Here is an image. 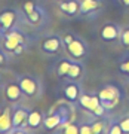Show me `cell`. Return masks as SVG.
<instances>
[{"label":"cell","instance_id":"cell-1","mask_svg":"<svg viewBox=\"0 0 129 134\" xmlns=\"http://www.w3.org/2000/svg\"><path fill=\"white\" fill-rule=\"evenodd\" d=\"M71 121V107L67 104H59L55 109H52L51 113L45 115L43 128L48 131H59L64 125H67Z\"/></svg>","mask_w":129,"mask_h":134},{"label":"cell","instance_id":"cell-2","mask_svg":"<svg viewBox=\"0 0 129 134\" xmlns=\"http://www.w3.org/2000/svg\"><path fill=\"white\" fill-rule=\"evenodd\" d=\"M62 40H64V46H65L68 57L74 58V60H83L89 52V48H88L86 42L76 34L65 33L62 36Z\"/></svg>","mask_w":129,"mask_h":134},{"label":"cell","instance_id":"cell-3","mask_svg":"<svg viewBox=\"0 0 129 134\" xmlns=\"http://www.w3.org/2000/svg\"><path fill=\"white\" fill-rule=\"evenodd\" d=\"M77 104L80 106L83 110H86L89 115L96 116V118H105L107 112H108L104 106L101 104L98 94H86V92H82Z\"/></svg>","mask_w":129,"mask_h":134},{"label":"cell","instance_id":"cell-4","mask_svg":"<svg viewBox=\"0 0 129 134\" xmlns=\"http://www.w3.org/2000/svg\"><path fill=\"white\" fill-rule=\"evenodd\" d=\"M18 83L27 98H39L43 92V83L40 77L34 75H21L18 76Z\"/></svg>","mask_w":129,"mask_h":134},{"label":"cell","instance_id":"cell-5","mask_svg":"<svg viewBox=\"0 0 129 134\" xmlns=\"http://www.w3.org/2000/svg\"><path fill=\"white\" fill-rule=\"evenodd\" d=\"M96 94L100 97L101 104L104 106L107 110L114 109L116 106L120 103V100H122V91L119 90V86L113 85V83L102 85Z\"/></svg>","mask_w":129,"mask_h":134},{"label":"cell","instance_id":"cell-6","mask_svg":"<svg viewBox=\"0 0 129 134\" xmlns=\"http://www.w3.org/2000/svg\"><path fill=\"white\" fill-rule=\"evenodd\" d=\"M22 10H24V16L31 25H42L46 19V12L42 6L36 3L34 0H25L22 3Z\"/></svg>","mask_w":129,"mask_h":134},{"label":"cell","instance_id":"cell-7","mask_svg":"<svg viewBox=\"0 0 129 134\" xmlns=\"http://www.w3.org/2000/svg\"><path fill=\"white\" fill-rule=\"evenodd\" d=\"M22 43H28V37H27V34L22 31V30H19L18 27H15L12 29L10 31L2 37V48L5 49L6 52L12 55L14 52V49L19 45H22Z\"/></svg>","mask_w":129,"mask_h":134},{"label":"cell","instance_id":"cell-8","mask_svg":"<svg viewBox=\"0 0 129 134\" xmlns=\"http://www.w3.org/2000/svg\"><path fill=\"white\" fill-rule=\"evenodd\" d=\"M30 109L22 104H16L12 107V124H14V131L12 133H27L30 131L27 121H28Z\"/></svg>","mask_w":129,"mask_h":134},{"label":"cell","instance_id":"cell-9","mask_svg":"<svg viewBox=\"0 0 129 134\" xmlns=\"http://www.w3.org/2000/svg\"><path fill=\"white\" fill-rule=\"evenodd\" d=\"M19 19H21V14L15 8H6V9L0 10V34H2V37L18 25Z\"/></svg>","mask_w":129,"mask_h":134},{"label":"cell","instance_id":"cell-10","mask_svg":"<svg viewBox=\"0 0 129 134\" xmlns=\"http://www.w3.org/2000/svg\"><path fill=\"white\" fill-rule=\"evenodd\" d=\"M64 48H65L64 40H62V36H59V34H49L40 43V49L46 55H57Z\"/></svg>","mask_w":129,"mask_h":134},{"label":"cell","instance_id":"cell-11","mask_svg":"<svg viewBox=\"0 0 129 134\" xmlns=\"http://www.w3.org/2000/svg\"><path fill=\"white\" fill-rule=\"evenodd\" d=\"M82 92H83V90H82L80 82H76V81H67V83L62 88V97L70 104H77Z\"/></svg>","mask_w":129,"mask_h":134},{"label":"cell","instance_id":"cell-12","mask_svg":"<svg viewBox=\"0 0 129 134\" xmlns=\"http://www.w3.org/2000/svg\"><path fill=\"white\" fill-rule=\"evenodd\" d=\"M120 31H122V27L119 24H116V23H105L100 31V37L105 43L117 42L120 37Z\"/></svg>","mask_w":129,"mask_h":134},{"label":"cell","instance_id":"cell-13","mask_svg":"<svg viewBox=\"0 0 129 134\" xmlns=\"http://www.w3.org/2000/svg\"><path fill=\"white\" fill-rule=\"evenodd\" d=\"M3 94H5L6 100L9 101V103H12V104L19 103L21 98L25 97L22 90H21V86H19V83H18V81L16 82H8V83L3 86Z\"/></svg>","mask_w":129,"mask_h":134},{"label":"cell","instance_id":"cell-14","mask_svg":"<svg viewBox=\"0 0 129 134\" xmlns=\"http://www.w3.org/2000/svg\"><path fill=\"white\" fill-rule=\"evenodd\" d=\"M104 6V0H80V15L95 16Z\"/></svg>","mask_w":129,"mask_h":134},{"label":"cell","instance_id":"cell-15","mask_svg":"<svg viewBox=\"0 0 129 134\" xmlns=\"http://www.w3.org/2000/svg\"><path fill=\"white\" fill-rule=\"evenodd\" d=\"M85 76V66L82 60H73L71 66H70V70H68L67 76H65V81H76L80 82Z\"/></svg>","mask_w":129,"mask_h":134},{"label":"cell","instance_id":"cell-16","mask_svg":"<svg viewBox=\"0 0 129 134\" xmlns=\"http://www.w3.org/2000/svg\"><path fill=\"white\" fill-rule=\"evenodd\" d=\"M58 8L68 16H76L80 15V0H61Z\"/></svg>","mask_w":129,"mask_h":134},{"label":"cell","instance_id":"cell-17","mask_svg":"<svg viewBox=\"0 0 129 134\" xmlns=\"http://www.w3.org/2000/svg\"><path fill=\"white\" fill-rule=\"evenodd\" d=\"M14 131L12 124V107H6L0 113V134H8Z\"/></svg>","mask_w":129,"mask_h":134},{"label":"cell","instance_id":"cell-18","mask_svg":"<svg viewBox=\"0 0 129 134\" xmlns=\"http://www.w3.org/2000/svg\"><path fill=\"white\" fill-rule=\"evenodd\" d=\"M43 121H45V115L39 109H33L30 110L28 113V121H27V125H28L30 131H34V130H39L43 127Z\"/></svg>","mask_w":129,"mask_h":134},{"label":"cell","instance_id":"cell-19","mask_svg":"<svg viewBox=\"0 0 129 134\" xmlns=\"http://www.w3.org/2000/svg\"><path fill=\"white\" fill-rule=\"evenodd\" d=\"M74 58L71 57H65V58H61L59 61L57 63V67H55V73H57V76L59 77V79H65V76H67L68 70H70V66H71V63Z\"/></svg>","mask_w":129,"mask_h":134},{"label":"cell","instance_id":"cell-20","mask_svg":"<svg viewBox=\"0 0 129 134\" xmlns=\"http://www.w3.org/2000/svg\"><path fill=\"white\" fill-rule=\"evenodd\" d=\"M117 69L123 76L129 77V52L122 55V58L119 60V64H117Z\"/></svg>","mask_w":129,"mask_h":134},{"label":"cell","instance_id":"cell-21","mask_svg":"<svg viewBox=\"0 0 129 134\" xmlns=\"http://www.w3.org/2000/svg\"><path fill=\"white\" fill-rule=\"evenodd\" d=\"M107 134H123V130L120 127L119 121H111L107 125Z\"/></svg>","mask_w":129,"mask_h":134},{"label":"cell","instance_id":"cell-22","mask_svg":"<svg viewBox=\"0 0 129 134\" xmlns=\"http://www.w3.org/2000/svg\"><path fill=\"white\" fill-rule=\"evenodd\" d=\"M59 131H62L64 134H79V124L76 122H68L67 125H64Z\"/></svg>","mask_w":129,"mask_h":134},{"label":"cell","instance_id":"cell-23","mask_svg":"<svg viewBox=\"0 0 129 134\" xmlns=\"http://www.w3.org/2000/svg\"><path fill=\"white\" fill-rule=\"evenodd\" d=\"M119 42L123 48H129V25L128 27H123L122 31H120V37Z\"/></svg>","mask_w":129,"mask_h":134},{"label":"cell","instance_id":"cell-24","mask_svg":"<svg viewBox=\"0 0 129 134\" xmlns=\"http://www.w3.org/2000/svg\"><path fill=\"white\" fill-rule=\"evenodd\" d=\"M79 134H94L92 133L91 122H82V124L79 125Z\"/></svg>","mask_w":129,"mask_h":134},{"label":"cell","instance_id":"cell-25","mask_svg":"<svg viewBox=\"0 0 129 134\" xmlns=\"http://www.w3.org/2000/svg\"><path fill=\"white\" fill-rule=\"evenodd\" d=\"M8 61H9L8 52L0 46V67H6V66H8Z\"/></svg>","mask_w":129,"mask_h":134},{"label":"cell","instance_id":"cell-26","mask_svg":"<svg viewBox=\"0 0 129 134\" xmlns=\"http://www.w3.org/2000/svg\"><path fill=\"white\" fill-rule=\"evenodd\" d=\"M27 46H28V43H22V45L16 46V48L14 49V52H12V57H19V55H22V54L27 51Z\"/></svg>","mask_w":129,"mask_h":134},{"label":"cell","instance_id":"cell-27","mask_svg":"<svg viewBox=\"0 0 129 134\" xmlns=\"http://www.w3.org/2000/svg\"><path fill=\"white\" fill-rule=\"evenodd\" d=\"M119 122H120L122 130H123V133L129 134V115H125L122 119H119Z\"/></svg>","mask_w":129,"mask_h":134},{"label":"cell","instance_id":"cell-28","mask_svg":"<svg viewBox=\"0 0 129 134\" xmlns=\"http://www.w3.org/2000/svg\"><path fill=\"white\" fill-rule=\"evenodd\" d=\"M122 2V5L125 6V8H129V0H120Z\"/></svg>","mask_w":129,"mask_h":134},{"label":"cell","instance_id":"cell-29","mask_svg":"<svg viewBox=\"0 0 129 134\" xmlns=\"http://www.w3.org/2000/svg\"><path fill=\"white\" fill-rule=\"evenodd\" d=\"M0 83H2V77H0Z\"/></svg>","mask_w":129,"mask_h":134},{"label":"cell","instance_id":"cell-30","mask_svg":"<svg viewBox=\"0 0 129 134\" xmlns=\"http://www.w3.org/2000/svg\"><path fill=\"white\" fill-rule=\"evenodd\" d=\"M0 40H2V34H0Z\"/></svg>","mask_w":129,"mask_h":134},{"label":"cell","instance_id":"cell-31","mask_svg":"<svg viewBox=\"0 0 129 134\" xmlns=\"http://www.w3.org/2000/svg\"><path fill=\"white\" fill-rule=\"evenodd\" d=\"M58 2H61V0H58Z\"/></svg>","mask_w":129,"mask_h":134},{"label":"cell","instance_id":"cell-32","mask_svg":"<svg viewBox=\"0 0 129 134\" xmlns=\"http://www.w3.org/2000/svg\"><path fill=\"white\" fill-rule=\"evenodd\" d=\"M128 94H129V91H128Z\"/></svg>","mask_w":129,"mask_h":134}]
</instances>
